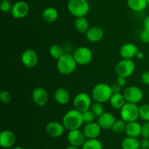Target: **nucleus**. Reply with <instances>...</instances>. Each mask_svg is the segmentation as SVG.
Here are the masks:
<instances>
[{
	"mask_svg": "<svg viewBox=\"0 0 149 149\" xmlns=\"http://www.w3.org/2000/svg\"><path fill=\"white\" fill-rule=\"evenodd\" d=\"M62 124L65 129L69 131L79 129L84 124L82 112L76 109L68 111L63 117Z\"/></svg>",
	"mask_w": 149,
	"mask_h": 149,
	"instance_id": "f257e3e1",
	"label": "nucleus"
},
{
	"mask_svg": "<svg viewBox=\"0 0 149 149\" xmlns=\"http://www.w3.org/2000/svg\"><path fill=\"white\" fill-rule=\"evenodd\" d=\"M113 92L111 86L100 83L95 85L92 90V97L95 102L104 103L110 100Z\"/></svg>",
	"mask_w": 149,
	"mask_h": 149,
	"instance_id": "f03ea898",
	"label": "nucleus"
},
{
	"mask_svg": "<svg viewBox=\"0 0 149 149\" xmlns=\"http://www.w3.org/2000/svg\"><path fill=\"white\" fill-rule=\"evenodd\" d=\"M90 7L87 0H68L67 3L68 12L76 18L85 17L90 11Z\"/></svg>",
	"mask_w": 149,
	"mask_h": 149,
	"instance_id": "7ed1b4c3",
	"label": "nucleus"
},
{
	"mask_svg": "<svg viewBox=\"0 0 149 149\" xmlns=\"http://www.w3.org/2000/svg\"><path fill=\"white\" fill-rule=\"evenodd\" d=\"M77 63L74 59V56L69 53H65L57 62V69L62 74H70L75 71Z\"/></svg>",
	"mask_w": 149,
	"mask_h": 149,
	"instance_id": "20e7f679",
	"label": "nucleus"
},
{
	"mask_svg": "<svg viewBox=\"0 0 149 149\" xmlns=\"http://www.w3.org/2000/svg\"><path fill=\"white\" fill-rule=\"evenodd\" d=\"M120 115L121 118L127 123L137 121L140 117L139 107L137 104L126 102L120 110Z\"/></svg>",
	"mask_w": 149,
	"mask_h": 149,
	"instance_id": "39448f33",
	"label": "nucleus"
},
{
	"mask_svg": "<svg viewBox=\"0 0 149 149\" xmlns=\"http://www.w3.org/2000/svg\"><path fill=\"white\" fill-rule=\"evenodd\" d=\"M135 70V64L132 59L121 60L116 66L115 71L117 76L129 77L133 74Z\"/></svg>",
	"mask_w": 149,
	"mask_h": 149,
	"instance_id": "423d86ee",
	"label": "nucleus"
},
{
	"mask_svg": "<svg viewBox=\"0 0 149 149\" xmlns=\"http://www.w3.org/2000/svg\"><path fill=\"white\" fill-rule=\"evenodd\" d=\"M73 104L74 109L83 112L90 109L92 105V99L88 93L85 92H80L76 95Z\"/></svg>",
	"mask_w": 149,
	"mask_h": 149,
	"instance_id": "0eeeda50",
	"label": "nucleus"
},
{
	"mask_svg": "<svg viewBox=\"0 0 149 149\" xmlns=\"http://www.w3.org/2000/svg\"><path fill=\"white\" fill-rule=\"evenodd\" d=\"M123 95L127 102L137 104L142 101L143 98V92L140 88L135 86H131L126 88L123 92Z\"/></svg>",
	"mask_w": 149,
	"mask_h": 149,
	"instance_id": "6e6552de",
	"label": "nucleus"
},
{
	"mask_svg": "<svg viewBox=\"0 0 149 149\" xmlns=\"http://www.w3.org/2000/svg\"><path fill=\"white\" fill-rule=\"evenodd\" d=\"M74 59L77 61V64L79 65H87L90 64L93 59V54L91 50L87 47H79L74 51Z\"/></svg>",
	"mask_w": 149,
	"mask_h": 149,
	"instance_id": "1a4fd4ad",
	"label": "nucleus"
},
{
	"mask_svg": "<svg viewBox=\"0 0 149 149\" xmlns=\"http://www.w3.org/2000/svg\"><path fill=\"white\" fill-rule=\"evenodd\" d=\"M39 61V57L36 51L33 49H27L21 55V62L26 67L29 69L36 67Z\"/></svg>",
	"mask_w": 149,
	"mask_h": 149,
	"instance_id": "9d476101",
	"label": "nucleus"
},
{
	"mask_svg": "<svg viewBox=\"0 0 149 149\" xmlns=\"http://www.w3.org/2000/svg\"><path fill=\"white\" fill-rule=\"evenodd\" d=\"M29 5L24 1H18L13 5L11 15L14 18L21 19L26 17L29 13Z\"/></svg>",
	"mask_w": 149,
	"mask_h": 149,
	"instance_id": "9b49d317",
	"label": "nucleus"
},
{
	"mask_svg": "<svg viewBox=\"0 0 149 149\" xmlns=\"http://www.w3.org/2000/svg\"><path fill=\"white\" fill-rule=\"evenodd\" d=\"M86 137L84 136L83 131L79 129L71 130L68 133L67 135V140L69 143L70 145L75 146V147H82L83 144L85 142Z\"/></svg>",
	"mask_w": 149,
	"mask_h": 149,
	"instance_id": "f8f14e48",
	"label": "nucleus"
},
{
	"mask_svg": "<svg viewBox=\"0 0 149 149\" xmlns=\"http://www.w3.org/2000/svg\"><path fill=\"white\" fill-rule=\"evenodd\" d=\"M32 99L33 102L37 106L43 107L47 103L49 100V96L47 91L44 88L39 86L33 89L32 92Z\"/></svg>",
	"mask_w": 149,
	"mask_h": 149,
	"instance_id": "ddd939ff",
	"label": "nucleus"
},
{
	"mask_svg": "<svg viewBox=\"0 0 149 149\" xmlns=\"http://www.w3.org/2000/svg\"><path fill=\"white\" fill-rule=\"evenodd\" d=\"M63 124L58 122V121H50L48 123L45 128L47 134L52 137H59L63 134L64 133Z\"/></svg>",
	"mask_w": 149,
	"mask_h": 149,
	"instance_id": "4468645a",
	"label": "nucleus"
},
{
	"mask_svg": "<svg viewBox=\"0 0 149 149\" xmlns=\"http://www.w3.org/2000/svg\"><path fill=\"white\" fill-rule=\"evenodd\" d=\"M16 141L15 134L11 130H4L0 133V145L3 148H10Z\"/></svg>",
	"mask_w": 149,
	"mask_h": 149,
	"instance_id": "2eb2a0df",
	"label": "nucleus"
},
{
	"mask_svg": "<svg viewBox=\"0 0 149 149\" xmlns=\"http://www.w3.org/2000/svg\"><path fill=\"white\" fill-rule=\"evenodd\" d=\"M101 127L97 122H92L90 124H86L83 129V133L86 138L96 139L101 132Z\"/></svg>",
	"mask_w": 149,
	"mask_h": 149,
	"instance_id": "dca6fc26",
	"label": "nucleus"
},
{
	"mask_svg": "<svg viewBox=\"0 0 149 149\" xmlns=\"http://www.w3.org/2000/svg\"><path fill=\"white\" fill-rule=\"evenodd\" d=\"M138 48L134 43L128 42L122 45L119 50V53L124 59H132L138 52Z\"/></svg>",
	"mask_w": 149,
	"mask_h": 149,
	"instance_id": "f3484780",
	"label": "nucleus"
},
{
	"mask_svg": "<svg viewBox=\"0 0 149 149\" xmlns=\"http://www.w3.org/2000/svg\"><path fill=\"white\" fill-rule=\"evenodd\" d=\"M116 118L112 113L109 112H105L98 117L97 123L102 129H111L113 124L116 121Z\"/></svg>",
	"mask_w": 149,
	"mask_h": 149,
	"instance_id": "a211bd4d",
	"label": "nucleus"
},
{
	"mask_svg": "<svg viewBox=\"0 0 149 149\" xmlns=\"http://www.w3.org/2000/svg\"><path fill=\"white\" fill-rule=\"evenodd\" d=\"M85 34L86 37L90 42H97L103 39L104 36V31L101 27L93 26V27H90Z\"/></svg>",
	"mask_w": 149,
	"mask_h": 149,
	"instance_id": "6ab92c4d",
	"label": "nucleus"
},
{
	"mask_svg": "<svg viewBox=\"0 0 149 149\" xmlns=\"http://www.w3.org/2000/svg\"><path fill=\"white\" fill-rule=\"evenodd\" d=\"M141 131H142V125H141V124L137 121L127 123L125 133L128 137L138 138L140 135H141Z\"/></svg>",
	"mask_w": 149,
	"mask_h": 149,
	"instance_id": "aec40b11",
	"label": "nucleus"
},
{
	"mask_svg": "<svg viewBox=\"0 0 149 149\" xmlns=\"http://www.w3.org/2000/svg\"><path fill=\"white\" fill-rule=\"evenodd\" d=\"M54 98L57 103L61 105H65L69 102L70 93L67 89L64 88H60L55 91Z\"/></svg>",
	"mask_w": 149,
	"mask_h": 149,
	"instance_id": "412c9836",
	"label": "nucleus"
},
{
	"mask_svg": "<svg viewBox=\"0 0 149 149\" xmlns=\"http://www.w3.org/2000/svg\"><path fill=\"white\" fill-rule=\"evenodd\" d=\"M58 11L55 7H49L45 8L42 12V18L47 23H52L56 21L58 18Z\"/></svg>",
	"mask_w": 149,
	"mask_h": 149,
	"instance_id": "4be33fe9",
	"label": "nucleus"
},
{
	"mask_svg": "<svg viewBox=\"0 0 149 149\" xmlns=\"http://www.w3.org/2000/svg\"><path fill=\"white\" fill-rule=\"evenodd\" d=\"M111 106L113 108L116 110H121L122 107L126 104V100L124 96L123 93H113L112 96L111 97L110 100Z\"/></svg>",
	"mask_w": 149,
	"mask_h": 149,
	"instance_id": "5701e85b",
	"label": "nucleus"
},
{
	"mask_svg": "<svg viewBox=\"0 0 149 149\" xmlns=\"http://www.w3.org/2000/svg\"><path fill=\"white\" fill-rule=\"evenodd\" d=\"M122 149H140L141 142L137 137H127L122 143Z\"/></svg>",
	"mask_w": 149,
	"mask_h": 149,
	"instance_id": "b1692460",
	"label": "nucleus"
},
{
	"mask_svg": "<svg viewBox=\"0 0 149 149\" xmlns=\"http://www.w3.org/2000/svg\"><path fill=\"white\" fill-rule=\"evenodd\" d=\"M127 4L130 9L135 12H141L148 6L147 0H127Z\"/></svg>",
	"mask_w": 149,
	"mask_h": 149,
	"instance_id": "393cba45",
	"label": "nucleus"
},
{
	"mask_svg": "<svg viewBox=\"0 0 149 149\" xmlns=\"http://www.w3.org/2000/svg\"><path fill=\"white\" fill-rule=\"evenodd\" d=\"M74 26L76 29L81 34H86L90 29L89 21L85 17H81L76 18L74 21Z\"/></svg>",
	"mask_w": 149,
	"mask_h": 149,
	"instance_id": "a878e982",
	"label": "nucleus"
},
{
	"mask_svg": "<svg viewBox=\"0 0 149 149\" xmlns=\"http://www.w3.org/2000/svg\"><path fill=\"white\" fill-rule=\"evenodd\" d=\"M81 149H103V145L97 138L87 139L83 144Z\"/></svg>",
	"mask_w": 149,
	"mask_h": 149,
	"instance_id": "bb28decb",
	"label": "nucleus"
},
{
	"mask_svg": "<svg viewBox=\"0 0 149 149\" xmlns=\"http://www.w3.org/2000/svg\"><path fill=\"white\" fill-rule=\"evenodd\" d=\"M49 55L54 59L58 60L64 55V51L61 46L58 45H52L49 48Z\"/></svg>",
	"mask_w": 149,
	"mask_h": 149,
	"instance_id": "cd10ccee",
	"label": "nucleus"
},
{
	"mask_svg": "<svg viewBox=\"0 0 149 149\" xmlns=\"http://www.w3.org/2000/svg\"><path fill=\"white\" fill-rule=\"evenodd\" d=\"M127 122L124 120H116L115 123L113 124V127H112L111 129L113 131H114L116 134H121L123 131H125V129H126Z\"/></svg>",
	"mask_w": 149,
	"mask_h": 149,
	"instance_id": "c85d7f7f",
	"label": "nucleus"
},
{
	"mask_svg": "<svg viewBox=\"0 0 149 149\" xmlns=\"http://www.w3.org/2000/svg\"><path fill=\"white\" fill-rule=\"evenodd\" d=\"M140 118L145 121H149V104H143L139 107Z\"/></svg>",
	"mask_w": 149,
	"mask_h": 149,
	"instance_id": "c756f323",
	"label": "nucleus"
},
{
	"mask_svg": "<svg viewBox=\"0 0 149 149\" xmlns=\"http://www.w3.org/2000/svg\"><path fill=\"white\" fill-rule=\"evenodd\" d=\"M90 110H91L92 112L94 113V115H95V117H97V118L100 117L103 112H105L104 108H103L102 103H100V102H95V103L92 104Z\"/></svg>",
	"mask_w": 149,
	"mask_h": 149,
	"instance_id": "7c9ffc66",
	"label": "nucleus"
},
{
	"mask_svg": "<svg viewBox=\"0 0 149 149\" xmlns=\"http://www.w3.org/2000/svg\"><path fill=\"white\" fill-rule=\"evenodd\" d=\"M82 116L84 123H85V124H90V123L94 122L95 118V115H94V113L92 112L90 109L83 112Z\"/></svg>",
	"mask_w": 149,
	"mask_h": 149,
	"instance_id": "2f4dec72",
	"label": "nucleus"
},
{
	"mask_svg": "<svg viewBox=\"0 0 149 149\" xmlns=\"http://www.w3.org/2000/svg\"><path fill=\"white\" fill-rule=\"evenodd\" d=\"M13 5L10 0H1L0 2V8L1 12L4 13H11Z\"/></svg>",
	"mask_w": 149,
	"mask_h": 149,
	"instance_id": "473e14b6",
	"label": "nucleus"
},
{
	"mask_svg": "<svg viewBox=\"0 0 149 149\" xmlns=\"http://www.w3.org/2000/svg\"><path fill=\"white\" fill-rule=\"evenodd\" d=\"M13 96H12L11 93L8 91L2 90L0 92V101L2 103L8 104L12 101Z\"/></svg>",
	"mask_w": 149,
	"mask_h": 149,
	"instance_id": "72a5a7b5",
	"label": "nucleus"
},
{
	"mask_svg": "<svg viewBox=\"0 0 149 149\" xmlns=\"http://www.w3.org/2000/svg\"><path fill=\"white\" fill-rule=\"evenodd\" d=\"M140 37H141V41L144 43H148L149 42V30L148 29H143L141 31L140 34Z\"/></svg>",
	"mask_w": 149,
	"mask_h": 149,
	"instance_id": "f704fd0d",
	"label": "nucleus"
},
{
	"mask_svg": "<svg viewBox=\"0 0 149 149\" xmlns=\"http://www.w3.org/2000/svg\"><path fill=\"white\" fill-rule=\"evenodd\" d=\"M141 135L145 138H149V121H146L142 125Z\"/></svg>",
	"mask_w": 149,
	"mask_h": 149,
	"instance_id": "c9c22d12",
	"label": "nucleus"
},
{
	"mask_svg": "<svg viewBox=\"0 0 149 149\" xmlns=\"http://www.w3.org/2000/svg\"><path fill=\"white\" fill-rule=\"evenodd\" d=\"M141 80L145 85L149 86V70L144 72L141 76Z\"/></svg>",
	"mask_w": 149,
	"mask_h": 149,
	"instance_id": "e433bc0d",
	"label": "nucleus"
},
{
	"mask_svg": "<svg viewBox=\"0 0 149 149\" xmlns=\"http://www.w3.org/2000/svg\"><path fill=\"white\" fill-rule=\"evenodd\" d=\"M141 148L149 149V138L143 137V139L141 141Z\"/></svg>",
	"mask_w": 149,
	"mask_h": 149,
	"instance_id": "4c0bfd02",
	"label": "nucleus"
},
{
	"mask_svg": "<svg viewBox=\"0 0 149 149\" xmlns=\"http://www.w3.org/2000/svg\"><path fill=\"white\" fill-rule=\"evenodd\" d=\"M116 83L121 86L122 87L125 86L127 83V80H126V77H121V76H118V78H117V82Z\"/></svg>",
	"mask_w": 149,
	"mask_h": 149,
	"instance_id": "58836bf2",
	"label": "nucleus"
},
{
	"mask_svg": "<svg viewBox=\"0 0 149 149\" xmlns=\"http://www.w3.org/2000/svg\"><path fill=\"white\" fill-rule=\"evenodd\" d=\"M111 88L113 93H120L121 90H122V86H119L117 83H113L111 86Z\"/></svg>",
	"mask_w": 149,
	"mask_h": 149,
	"instance_id": "ea45409f",
	"label": "nucleus"
},
{
	"mask_svg": "<svg viewBox=\"0 0 149 149\" xmlns=\"http://www.w3.org/2000/svg\"><path fill=\"white\" fill-rule=\"evenodd\" d=\"M143 27H144V29L149 30V15L148 16H146V18L145 20H144Z\"/></svg>",
	"mask_w": 149,
	"mask_h": 149,
	"instance_id": "a19ab883",
	"label": "nucleus"
},
{
	"mask_svg": "<svg viewBox=\"0 0 149 149\" xmlns=\"http://www.w3.org/2000/svg\"><path fill=\"white\" fill-rule=\"evenodd\" d=\"M143 57H144L143 52V51H138V52L137 53L136 56H135V58L138 60L143 59Z\"/></svg>",
	"mask_w": 149,
	"mask_h": 149,
	"instance_id": "79ce46f5",
	"label": "nucleus"
},
{
	"mask_svg": "<svg viewBox=\"0 0 149 149\" xmlns=\"http://www.w3.org/2000/svg\"><path fill=\"white\" fill-rule=\"evenodd\" d=\"M65 149H79V148L75 147V146H73V145H69Z\"/></svg>",
	"mask_w": 149,
	"mask_h": 149,
	"instance_id": "37998d69",
	"label": "nucleus"
},
{
	"mask_svg": "<svg viewBox=\"0 0 149 149\" xmlns=\"http://www.w3.org/2000/svg\"><path fill=\"white\" fill-rule=\"evenodd\" d=\"M13 149H25V148H24L21 147V146H16V147L13 148Z\"/></svg>",
	"mask_w": 149,
	"mask_h": 149,
	"instance_id": "c03bdc74",
	"label": "nucleus"
},
{
	"mask_svg": "<svg viewBox=\"0 0 149 149\" xmlns=\"http://www.w3.org/2000/svg\"><path fill=\"white\" fill-rule=\"evenodd\" d=\"M147 2H148V6H149V0H147Z\"/></svg>",
	"mask_w": 149,
	"mask_h": 149,
	"instance_id": "a18cd8bd",
	"label": "nucleus"
},
{
	"mask_svg": "<svg viewBox=\"0 0 149 149\" xmlns=\"http://www.w3.org/2000/svg\"><path fill=\"white\" fill-rule=\"evenodd\" d=\"M45 149H48V148H45Z\"/></svg>",
	"mask_w": 149,
	"mask_h": 149,
	"instance_id": "49530a36",
	"label": "nucleus"
}]
</instances>
